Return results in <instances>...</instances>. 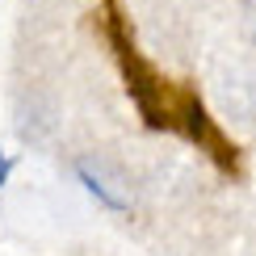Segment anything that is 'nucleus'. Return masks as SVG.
Here are the masks:
<instances>
[]
</instances>
